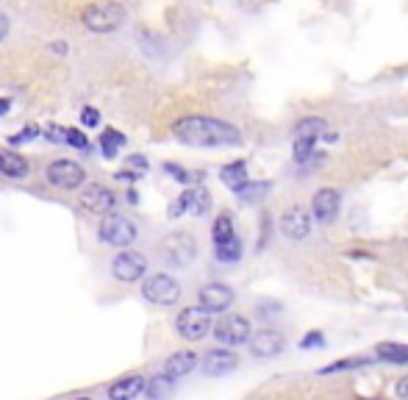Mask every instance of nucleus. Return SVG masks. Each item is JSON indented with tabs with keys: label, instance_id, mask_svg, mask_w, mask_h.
Listing matches in <instances>:
<instances>
[{
	"label": "nucleus",
	"instance_id": "obj_20",
	"mask_svg": "<svg viewBox=\"0 0 408 400\" xmlns=\"http://www.w3.org/2000/svg\"><path fill=\"white\" fill-rule=\"evenodd\" d=\"M328 122L322 117H303L295 125V139H306V142H317L319 136H325Z\"/></svg>",
	"mask_w": 408,
	"mask_h": 400
},
{
	"label": "nucleus",
	"instance_id": "obj_21",
	"mask_svg": "<svg viewBox=\"0 0 408 400\" xmlns=\"http://www.w3.org/2000/svg\"><path fill=\"white\" fill-rule=\"evenodd\" d=\"M125 134L122 131H117V128H106L103 134H100V153H103V158H117L120 156V150L125 147Z\"/></svg>",
	"mask_w": 408,
	"mask_h": 400
},
{
	"label": "nucleus",
	"instance_id": "obj_15",
	"mask_svg": "<svg viewBox=\"0 0 408 400\" xmlns=\"http://www.w3.org/2000/svg\"><path fill=\"white\" fill-rule=\"evenodd\" d=\"M281 231L284 237L300 242L311 234V215L303 209V206H289L284 215H281Z\"/></svg>",
	"mask_w": 408,
	"mask_h": 400
},
{
	"label": "nucleus",
	"instance_id": "obj_3",
	"mask_svg": "<svg viewBox=\"0 0 408 400\" xmlns=\"http://www.w3.org/2000/svg\"><path fill=\"white\" fill-rule=\"evenodd\" d=\"M197 256V242L192 234L186 231H169L161 242H158V259L167 264V267H189Z\"/></svg>",
	"mask_w": 408,
	"mask_h": 400
},
{
	"label": "nucleus",
	"instance_id": "obj_16",
	"mask_svg": "<svg viewBox=\"0 0 408 400\" xmlns=\"http://www.w3.org/2000/svg\"><path fill=\"white\" fill-rule=\"evenodd\" d=\"M145 383H147V378L142 372H131V375L117 378L106 394H109V400H136L145 392Z\"/></svg>",
	"mask_w": 408,
	"mask_h": 400
},
{
	"label": "nucleus",
	"instance_id": "obj_17",
	"mask_svg": "<svg viewBox=\"0 0 408 400\" xmlns=\"http://www.w3.org/2000/svg\"><path fill=\"white\" fill-rule=\"evenodd\" d=\"M28 172H31V164L26 156H20L17 150L0 147V175L12 178V181H23V178H28Z\"/></svg>",
	"mask_w": 408,
	"mask_h": 400
},
{
	"label": "nucleus",
	"instance_id": "obj_30",
	"mask_svg": "<svg viewBox=\"0 0 408 400\" xmlns=\"http://www.w3.org/2000/svg\"><path fill=\"white\" fill-rule=\"evenodd\" d=\"M189 212V189L186 192H180L175 200H172V203H169V209H167V217L169 220H178L180 215H186Z\"/></svg>",
	"mask_w": 408,
	"mask_h": 400
},
{
	"label": "nucleus",
	"instance_id": "obj_40",
	"mask_svg": "<svg viewBox=\"0 0 408 400\" xmlns=\"http://www.w3.org/2000/svg\"><path fill=\"white\" fill-rule=\"evenodd\" d=\"M9 28H12V23H9V17L0 12V42H3L6 37H9Z\"/></svg>",
	"mask_w": 408,
	"mask_h": 400
},
{
	"label": "nucleus",
	"instance_id": "obj_2",
	"mask_svg": "<svg viewBox=\"0 0 408 400\" xmlns=\"http://www.w3.org/2000/svg\"><path fill=\"white\" fill-rule=\"evenodd\" d=\"M81 23L92 34H111L125 23V6L117 0H100V3H89L81 12Z\"/></svg>",
	"mask_w": 408,
	"mask_h": 400
},
{
	"label": "nucleus",
	"instance_id": "obj_29",
	"mask_svg": "<svg viewBox=\"0 0 408 400\" xmlns=\"http://www.w3.org/2000/svg\"><path fill=\"white\" fill-rule=\"evenodd\" d=\"M256 311H259V317H264V320H272V317H278V314L284 311V306H281L278 300L259 298V300H256Z\"/></svg>",
	"mask_w": 408,
	"mask_h": 400
},
{
	"label": "nucleus",
	"instance_id": "obj_33",
	"mask_svg": "<svg viewBox=\"0 0 408 400\" xmlns=\"http://www.w3.org/2000/svg\"><path fill=\"white\" fill-rule=\"evenodd\" d=\"M42 136H45L48 142H53V145H64V139H67V128H62V125L50 122V125L42 131Z\"/></svg>",
	"mask_w": 408,
	"mask_h": 400
},
{
	"label": "nucleus",
	"instance_id": "obj_23",
	"mask_svg": "<svg viewBox=\"0 0 408 400\" xmlns=\"http://www.w3.org/2000/svg\"><path fill=\"white\" fill-rule=\"evenodd\" d=\"M375 356L380 361H391V364H408V345L400 342H380L375 347Z\"/></svg>",
	"mask_w": 408,
	"mask_h": 400
},
{
	"label": "nucleus",
	"instance_id": "obj_31",
	"mask_svg": "<svg viewBox=\"0 0 408 400\" xmlns=\"http://www.w3.org/2000/svg\"><path fill=\"white\" fill-rule=\"evenodd\" d=\"M372 358H344V361H336V364H328V367H322L319 372L325 375V372H339V370H353V367H364V364H369Z\"/></svg>",
	"mask_w": 408,
	"mask_h": 400
},
{
	"label": "nucleus",
	"instance_id": "obj_22",
	"mask_svg": "<svg viewBox=\"0 0 408 400\" xmlns=\"http://www.w3.org/2000/svg\"><path fill=\"white\" fill-rule=\"evenodd\" d=\"M172 389H175V381L167 378V375L161 372V375H153V378L145 383V392H142V394H147V400H167V397L172 394Z\"/></svg>",
	"mask_w": 408,
	"mask_h": 400
},
{
	"label": "nucleus",
	"instance_id": "obj_32",
	"mask_svg": "<svg viewBox=\"0 0 408 400\" xmlns=\"http://www.w3.org/2000/svg\"><path fill=\"white\" fill-rule=\"evenodd\" d=\"M64 145L78 147V150H86V147H89V139H86V134H84L81 128H67V139H64Z\"/></svg>",
	"mask_w": 408,
	"mask_h": 400
},
{
	"label": "nucleus",
	"instance_id": "obj_19",
	"mask_svg": "<svg viewBox=\"0 0 408 400\" xmlns=\"http://www.w3.org/2000/svg\"><path fill=\"white\" fill-rule=\"evenodd\" d=\"M220 181H223L231 192H239V189L248 186V181H250L248 164H245V161H231V164H225V167L220 170Z\"/></svg>",
	"mask_w": 408,
	"mask_h": 400
},
{
	"label": "nucleus",
	"instance_id": "obj_39",
	"mask_svg": "<svg viewBox=\"0 0 408 400\" xmlns=\"http://www.w3.org/2000/svg\"><path fill=\"white\" fill-rule=\"evenodd\" d=\"M394 392H397V397H400V400H408V375L397 381V386H394Z\"/></svg>",
	"mask_w": 408,
	"mask_h": 400
},
{
	"label": "nucleus",
	"instance_id": "obj_6",
	"mask_svg": "<svg viewBox=\"0 0 408 400\" xmlns=\"http://www.w3.org/2000/svg\"><path fill=\"white\" fill-rule=\"evenodd\" d=\"M175 331L186 342H200L212 334V314L200 306H186L175 317Z\"/></svg>",
	"mask_w": 408,
	"mask_h": 400
},
{
	"label": "nucleus",
	"instance_id": "obj_41",
	"mask_svg": "<svg viewBox=\"0 0 408 400\" xmlns=\"http://www.w3.org/2000/svg\"><path fill=\"white\" fill-rule=\"evenodd\" d=\"M9 109H12V100L9 98H0V117H6Z\"/></svg>",
	"mask_w": 408,
	"mask_h": 400
},
{
	"label": "nucleus",
	"instance_id": "obj_26",
	"mask_svg": "<svg viewBox=\"0 0 408 400\" xmlns=\"http://www.w3.org/2000/svg\"><path fill=\"white\" fill-rule=\"evenodd\" d=\"M212 209V194L206 189H189V215L192 217H203Z\"/></svg>",
	"mask_w": 408,
	"mask_h": 400
},
{
	"label": "nucleus",
	"instance_id": "obj_9",
	"mask_svg": "<svg viewBox=\"0 0 408 400\" xmlns=\"http://www.w3.org/2000/svg\"><path fill=\"white\" fill-rule=\"evenodd\" d=\"M111 275L122 284H133V281H142L147 275V259L145 253L139 251H122L111 259Z\"/></svg>",
	"mask_w": 408,
	"mask_h": 400
},
{
	"label": "nucleus",
	"instance_id": "obj_10",
	"mask_svg": "<svg viewBox=\"0 0 408 400\" xmlns=\"http://www.w3.org/2000/svg\"><path fill=\"white\" fill-rule=\"evenodd\" d=\"M234 300H237L234 289H231L228 284H223V281H212V284H206V287H200V292H197L200 309H206L209 314H217V311L231 309Z\"/></svg>",
	"mask_w": 408,
	"mask_h": 400
},
{
	"label": "nucleus",
	"instance_id": "obj_35",
	"mask_svg": "<svg viewBox=\"0 0 408 400\" xmlns=\"http://www.w3.org/2000/svg\"><path fill=\"white\" fill-rule=\"evenodd\" d=\"M37 136H39V128H37V125H26L17 136L9 139V145H23V142H31V139H37Z\"/></svg>",
	"mask_w": 408,
	"mask_h": 400
},
{
	"label": "nucleus",
	"instance_id": "obj_37",
	"mask_svg": "<svg viewBox=\"0 0 408 400\" xmlns=\"http://www.w3.org/2000/svg\"><path fill=\"white\" fill-rule=\"evenodd\" d=\"M319 345H325V336H322L319 331H311V334L300 342V347H303V350H308V347H319Z\"/></svg>",
	"mask_w": 408,
	"mask_h": 400
},
{
	"label": "nucleus",
	"instance_id": "obj_45",
	"mask_svg": "<svg viewBox=\"0 0 408 400\" xmlns=\"http://www.w3.org/2000/svg\"><path fill=\"white\" fill-rule=\"evenodd\" d=\"M73 400H92V397H73Z\"/></svg>",
	"mask_w": 408,
	"mask_h": 400
},
{
	"label": "nucleus",
	"instance_id": "obj_13",
	"mask_svg": "<svg viewBox=\"0 0 408 400\" xmlns=\"http://www.w3.org/2000/svg\"><path fill=\"white\" fill-rule=\"evenodd\" d=\"M286 350V336L281 331H272V328H264L259 334L250 336V353L256 358H275Z\"/></svg>",
	"mask_w": 408,
	"mask_h": 400
},
{
	"label": "nucleus",
	"instance_id": "obj_12",
	"mask_svg": "<svg viewBox=\"0 0 408 400\" xmlns=\"http://www.w3.org/2000/svg\"><path fill=\"white\" fill-rule=\"evenodd\" d=\"M339 209H342V197H339V192L331 189V186L319 189V192L314 194V200H311V215H314V220L322 223V226H331V223L339 217Z\"/></svg>",
	"mask_w": 408,
	"mask_h": 400
},
{
	"label": "nucleus",
	"instance_id": "obj_27",
	"mask_svg": "<svg viewBox=\"0 0 408 400\" xmlns=\"http://www.w3.org/2000/svg\"><path fill=\"white\" fill-rule=\"evenodd\" d=\"M267 192H270V183H256V181H248V186H242V189L237 192V197L242 200V203H256V200H261Z\"/></svg>",
	"mask_w": 408,
	"mask_h": 400
},
{
	"label": "nucleus",
	"instance_id": "obj_4",
	"mask_svg": "<svg viewBox=\"0 0 408 400\" xmlns=\"http://www.w3.org/2000/svg\"><path fill=\"white\" fill-rule=\"evenodd\" d=\"M98 239L103 245H109V248H122L125 251L128 245H133L139 239V228H136V223L131 217L111 212V215H103V220L98 226Z\"/></svg>",
	"mask_w": 408,
	"mask_h": 400
},
{
	"label": "nucleus",
	"instance_id": "obj_25",
	"mask_svg": "<svg viewBox=\"0 0 408 400\" xmlns=\"http://www.w3.org/2000/svg\"><path fill=\"white\" fill-rule=\"evenodd\" d=\"M231 237H237L234 217H231L228 212H223V215L214 220V226H212V239H214V245H223V242H228Z\"/></svg>",
	"mask_w": 408,
	"mask_h": 400
},
{
	"label": "nucleus",
	"instance_id": "obj_5",
	"mask_svg": "<svg viewBox=\"0 0 408 400\" xmlns=\"http://www.w3.org/2000/svg\"><path fill=\"white\" fill-rule=\"evenodd\" d=\"M180 295H183V287L169 273H153L142 281V298L153 306H175Z\"/></svg>",
	"mask_w": 408,
	"mask_h": 400
},
{
	"label": "nucleus",
	"instance_id": "obj_7",
	"mask_svg": "<svg viewBox=\"0 0 408 400\" xmlns=\"http://www.w3.org/2000/svg\"><path fill=\"white\" fill-rule=\"evenodd\" d=\"M45 181H48L50 186H56V189L73 192V189L84 186V181H86V170H84L78 161H73V158H56V161L48 164V170H45Z\"/></svg>",
	"mask_w": 408,
	"mask_h": 400
},
{
	"label": "nucleus",
	"instance_id": "obj_43",
	"mask_svg": "<svg viewBox=\"0 0 408 400\" xmlns=\"http://www.w3.org/2000/svg\"><path fill=\"white\" fill-rule=\"evenodd\" d=\"M50 51H53V53H67L64 42H53V45H50Z\"/></svg>",
	"mask_w": 408,
	"mask_h": 400
},
{
	"label": "nucleus",
	"instance_id": "obj_28",
	"mask_svg": "<svg viewBox=\"0 0 408 400\" xmlns=\"http://www.w3.org/2000/svg\"><path fill=\"white\" fill-rule=\"evenodd\" d=\"M164 172L172 175V181H178V183H192V181H200L203 178V172H189V170H183V167H178L172 161L164 164Z\"/></svg>",
	"mask_w": 408,
	"mask_h": 400
},
{
	"label": "nucleus",
	"instance_id": "obj_42",
	"mask_svg": "<svg viewBox=\"0 0 408 400\" xmlns=\"http://www.w3.org/2000/svg\"><path fill=\"white\" fill-rule=\"evenodd\" d=\"M128 203H133V206L139 203V192L136 189H128Z\"/></svg>",
	"mask_w": 408,
	"mask_h": 400
},
{
	"label": "nucleus",
	"instance_id": "obj_34",
	"mask_svg": "<svg viewBox=\"0 0 408 400\" xmlns=\"http://www.w3.org/2000/svg\"><path fill=\"white\" fill-rule=\"evenodd\" d=\"M81 125L84 128H98L100 125V111L95 106H84L81 109Z\"/></svg>",
	"mask_w": 408,
	"mask_h": 400
},
{
	"label": "nucleus",
	"instance_id": "obj_14",
	"mask_svg": "<svg viewBox=\"0 0 408 400\" xmlns=\"http://www.w3.org/2000/svg\"><path fill=\"white\" fill-rule=\"evenodd\" d=\"M200 367L209 378H220V375H228V372H234L239 367V356L231 347H214V350H209L206 356H203Z\"/></svg>",
	"mask_w": 408,
	"mask_h": 400
},
{
	"label": "nucleus",
	"instance_id": "obj_24",
	"mask_svg": "<svg viewBox=\"0 0 408 400\" xmlns=\"http://www.w3.org/2000/svg\"><path fill=\"white\" fill-rule=\"evenodd\" d=\"M242 239L239 237H231L228 242H223V245H214V259L220 262V264H237L239 259H242Z\"/></svg>",
	"mask_w": 408,
	"mask_h": 400
},
{
	"label": "nucleus",
	"instance_id": "obj_8",
	"mask_svg": "<svg viewBox=\"0 0 408 400\" xmlns=\"http://www.w3.org/2000/svg\"><path fill=\"white\" fill-rule=\"evenodd\" d=\"M214 336L225 347H239V345H248L250 342L253 328H250V320L248 317H242V314H225L214 325Z\"/></svg>",
	"mask_w": 408,
	"mask_h": 400
},
{
	"label": "nucleus",
	"instance_id": "obj_44",
	"mask_svg": "<svg viewBox=\"0 0 408 400\" xmlns=\"http://www.w3.org/2000/svg\"><path fill=\"white\" fill-rule=\"evenodd\" d=\"M361 400H383V397H361Z\"/></svg>",
	"mask_w": 408,
	"mask_h": 400
},
{
	"label": "nucleus",
	"instance_id": "obj_1",
	"mask_svg": "<svg viewBox=\"0 0 408 400\" xmlns=\"http://www.w3.org/2000/svg\"><path fill=\"white\" fill-rule=\"evenodd\" d=\"M172 136L189 147H237L242 145V134L237 125L206 117V114H189L172 122Z\"/></svg>",
	"mask_w": 408,
	"mask_h": 400
},
{
	"label": "nucleus",
	"instance_id": "obj_36",
	"mask_svg": "<svg viewBox=\"0 0 408 400\" xmlns=\"http://www.w3.org/2000/svg\"><path fill=\"white\" fill-rule=\"evenodd\" d=\"M128 167H131L133 172H139V175H145L150 164H147V158H145L142 153H136V156H131V158H128Z\"/></svg>",
	"mask_w": 408,
	"mask_h": 400
},
{
	"label": "nucleus",
	"instance_id": "obj_11",
	"mask_svg": "<svg viewBox=\"0 0 408 400\" xmlns=\"http://www.w3.org/2000/svg\"><path fill=\"white\" fill-rule=\"evenodd\" d=\"M81 206L92 215H111L117 206V194L103 183H92L81 192Z\"/></svg>",
	"mask_w": 408,
	"mask_h": 400
},
{
	"label": "nucleus",
	"instance_id": "obj_38",
	"mask_svg": "<svg viewBox=\"0 0 408 400\" xmlns=\"http://www.w3.org/2000/svg\"><path fill=\"white\" fill-rule=\"evenodd\" d=\"M114 178H117V181H122V183H133V181H139L142 175H139V172H133V170H122V172H117Z\"/></svg>",
	"mask_w": 408,
	"mask_h": 400
},
{
	"label": "nucleus",
	"instance_id": "obj_18",
	"mask_svg": "<svg viewBox=\"0 0 408 400\" xmlns=\"http://www.w3.org/2000/svg\"><path fill=\"white\" fill-rule=\"evenodd\" d=\"M197 361H200V356H197L194 350H178V353H172V356L164 361V375L172 378V381H178V378L189 375V372L197 367Z\"/></svg>",
	"mask_w": 408,
	"mask_h": 400
}]
</instances>
